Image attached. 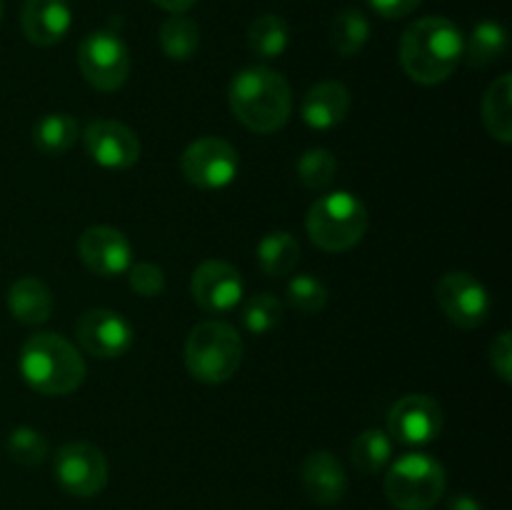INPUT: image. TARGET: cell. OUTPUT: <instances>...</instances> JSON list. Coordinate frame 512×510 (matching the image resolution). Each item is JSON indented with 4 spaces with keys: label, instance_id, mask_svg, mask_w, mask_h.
I'll return each instance as SVG.
<instances>
[{
    "label": "cell",
    "instance_id": "obj_6",
    "mask_svg": "<svg viewBox=\"0 0 512 510\" xmlns=\"http://www.w3.org/2000/svg\"><path fill=\"white\" fill-rule=\"evenodd\" d=\"M448 485L445 468L425 453L400 455L385 475V495L398 510H430Z\"/></svg>",
    "mask_w": 512,
    "mask_h": 510
},
{
    "label": "cell",
    "instance_id": "obj_30",
    "mask_svg": "<svg viewBox=\"0 0 512 510\" xmlns=\"http://www.w3.org/2000/svg\"><path fill=\"white\" fill-rule=\"evenodd\" d=\"M283 320V303L270 293H258L245 303L243 325L248 333L265 335L275 330Z\"/></svg>",
    "mask_w": 512,
    "mask_h": 510
},
{
    "label": "cell",
    "instance_id": "obj_9",
    "mask_svg": "<svg viewBox=\"0 0 512 510\" xmlns=\"http://www.w3.org/2000/svg\"><path fill=\"white\" fill-rule=\"evenodd\" d=\"M238 150L223 138H198L183 150L180 170L200 190H223L238 175Z\"/></svg>",
    "mask_w": 512,
    "mask_h": 510
},
{
    "label": "cell",
    "instance_id": "obj_4",
    "mask_svg": "<svg viewBox=\"0 0 512 510\" xmlns=\"http://www.w3.org/2000/svg\"><path fill=\"white\" fill-rule=\"evenodd\" d=\"M243 338L223 320H205L185 340V368L198 383H228L243 363Z\"/></svg>",
    "mask_w": 512,
    "mask_h": 510
},
{
    "label": "cell",
    "instance_id": "obj_35",
    "mask_svg": "<svg viewBox=\"0 0 512 510\" xmlns=\"http://www.w3.org/2000/svg\"><path fill=\"white\" fill-rule=\"evenodd\" d=\"M448 510H483V505H480L478 500L473 498V495L460 493V495H455L453 500H450Z\"/></svg>",
    "mask_w": 512,
    "mask_h": 510
},
{
    "label": "cell",
    "instance_id": "obj_8",
    "mask_svg": "<svg viewBox=\"0 0 512 510\" xmlns=\"http://www.w3.org/2000/svg\"><path fill=\"white\" fill-rule=\"evenodd\" d=\"M53 473L60 488L73 498H95L108 485V458L98 445L88 440L58 448L53 458Z\"/></svg>",
    "mask_w": 512,
    "mask_h": 510
},
{
    "label": "cell",
    "instance_id": "obj_23",
    "mask_svg": "<svg viewBox=\"0 0 512 510\" xmlns=\"http://www.w3.org/2000/svg\"><path fill=\"white\" fill-rule=\"evenodd\" d=\"M290 28L280 15L265 13L250 23L248 28V48L255 58L275 60L288 50Z\"/></svg>",
    "mask_w": 512,
    "mask_h": 510
},
{
    "label": "cell",
    "instance_id": "obj_37",
    "mask_svg": "<svg viewBox=\"0 0 512 510\" xmlns=\"http://www.w3.org/2000/svg\"><path fill=\"white\" fill-rule=\"evenodd\" d=\"M0 20H3V0H0Z\"/></svg>",
    "mask_w": 512,
    "mask_h": 510
},
{
    "label": "cell",
    "instance_id": "obj_19",
    "mask_svg": "<svg viewBox=\"0 0 512 510\" xmlns=\"http://www.w3.org/2000/svg\"><path fill=\"white\" fill-rule=\"evenodd\" d=\"M8 310L18 323L43 325L53 313V293L33 275H23L8 290Z\"/></svg>",
    "mask_w": 512,
    "mask_h": 510
},
{
    "label": "cell",
    "instance_id": "obj_15",
    "mask_svg": "<svg viewBox=\"0 0 512 510\" xmlns=\"http://www.w3.org/2000/svg\"><path fill=\"white\" fill-rule=\"evenodd\" d=\"M80 260L90 273L100 278H115L128 273L133 265V245L113 225H93L78 240Z\"/></svg>",
    "mask_w": 512,
    "mask_h": 510
},
{
    "label": "cell",
    "instance_id": "obj_26",
    "mask_svg": "<svg viewBox=\"0 0 512 510\" xmlns=\"http://www.w3.org/2000/svg\"><path fill=\"white\" fill-rule=\"evenodd\" d=\"M350 460L363 475H375L393 460V440L385 430L368 428L350 443Z\"/></svg>",
    "mask_w": 512,
    "mask_h": 510
},
{
    "label": "cell",
    "instance_id": "obj_28",
    "mask_svg": "<svg viewBox=\"0 0 512 510\" xmlns=\"http://www.w3.org/2000/svg\"><path fill=\"white\" fill-rule=\"evenodd\" d=\"M338 175V160L330 150L310 148L298 158V178L305 188L325 190Z\"/></svg>",
    "mask_w": 512,
    "mask_h": 510
},
{
    "label": "cell",
    "instance_id": "obj_32",
    "mask_svg": "<svg viewBox=\"0 0 512 510\" xmlns=\"http://www.w3.org/2000/svg\"><path fill=\"white\" fill-rule=\"evenodd\" d=\"M128 283L140 298H158L165 290V273L155 263H133L128 268Z\"/></svg>",
    "mask_w": 512,
    "mask_h": 510
},
{
    "label": "cell",
    "instance_id": "obj_27",
    "mask_svg": "<svg viewBox=\"0 0 512 510\" xmlns=\"http://www.w3.org/2000/svg\"><path fill=\"white\" fill-rule=\"evenodd\" d=\"M200 30L193 18L173 13L160 25V48L170 60H190L198 53Z\"/></svg>",
    "mask_w": 512,
    "mask_h": 510
},
{
    "label": "cell",
    "instance_id": "obj_20",
    "mask_svg": "<svg viewBox=\"0 0 512 510\" xmlns=\"http://www.w3.org/2000/svg\"><path fill=\"white\" fill-rule=\"evenodd\" d=\"M508 50V30L498 20H480L465 43L463 58L468 60L470 68L485 70L498 63Z\"/></svg>",
    "mask_w": 512,
    "mask_h": 510
},
{
    "label": "cell",
    "instance_id": "obj_31",
    "mask_svg": "<svg viewBox=\"0 0 512 510\" xmlns=\"http://www.w3.org/2000/svg\"><path fill=\"white\" fill-rule=\"evenodd\" d=\"M285 293H288V303L303 315L320 313L328 305L330 295L323 280H318L315 275H295L288 288H285Z\"/></svg>",
    "mask_w": 512,
    "mask_h": 510
},
{
    "label": "cell",
    "instance_id": "obj_29",
    "mask_svg": "<svg viewBox=\"0 0 512 510\" xmlns=\"http://www.w3.org/2000/svg\"><path fill=\"white\" fill-rule=\"evenodd\" d=\"M48 453V438H45L40 430L30 428V425H20V428H15L13 433L8 435V455L18 465H25V468L43 465Z\"/></svg>",
    "mask_w": 512,
    "mask_h": 510
},
{
    "label": "cell",
    "instance_id": "obj_22",
    "mask_svg": "<svg viewBox=\"0 0 512 510\" xmlns=\"http://www.w3.org/2000/svg\"><path fill=\"white\" fill-rule=\"evenodd\" d=\"M258 263L268 278H285L300 263V243L285 230H273L258 243Z\"/></svg>",
    "mask_w": 512,
    "mask_h": 510
},
{
    "label": "cell",
    "instance_id": "obj_16",
    "mask_svg": "<svg viewBox=\"0 0 512 510\" xmlns=\"http://www.w3.org/2000/svg\"><path fill=\"white\" fill-rule=\"evenodd\" d=\"M73 25L68 0H25L20 10V28L38 48L58 45Z\"/></svg>",
    "mask_w": 512,
    "mask_h": 510
},
{
    "label": "cell",
    "instance_id": "obj_14",
    "mask_svg": "<svg viewBox=\"0 0 512 510\" xmlns=\"http://www.w3.org/2000/svg\"><path fill=\"white\" fill-rule=\"evenodd\" d=\"M85 153L108 170L133 168L140 160V140L133 128L118 120H93L83 133Z\"/></svg>",
    "mask_w": 512,
    "mask_h": 510
},
{
    "label": "cell",
    "instance_id": "obj_2",
    "mask_svg": "<svg viewBox=\"0 0 512 510\" xmlns=\"http://www.w3.org/2000/svg\"><path fill=\"white\" fill-rule=\"evenodd\" d=\"M228 103L245 128L268 135L288 123L293 93L278 70L268 65H250L230 80Z\"/></svg>",
    "mask_w": 512,
    "mask_h": 510
},
{
    "label": "cell",
    "instance_id": "obj_24",
    "mask_svg": "<svg viewBox=\"0 0 512 510\" xmlns=\"http://www.w3.org/2000/svg\"><path fill=\"white\" fill-rule=\"evenodd\" d=\"M78 120L68 113H48L33 125V145L43 155H63L78 140Z\"/></svg>",
    "mask_w": 512,
    "mask_h": 510
},
{
    "label": "cell",
    "instance_id": "obj_5",
    "mask_svg": "<svg viewBox=\"0 0 512 510\" xmlns=\"http://www.w3.org/2000/svg\"><path fill=\"white\" fill-rule=\"evenodd\" d=\"M368 208L348 190L325 193L310 205L305 230L313 245L325 253H345L363 240L368 230Z\"/></svg>",
    "mask_w": 512,
    "mask_h": 510
},
{
    "label": "cell",
    "instance_id": "obj_25",
    "mask_svg": "<svg viewBox=\"0 0 512 510\" xmlns=\"http://www.w3.org/2000/svg\"><path fill=\"white\" fill-rule=\"evenodd\" d=\"M370 38V20L363 10L343 8L330 25V45L343 58H353Z\"/></svg>",
    "mask_w": 512,
    "mask_h": 510
},
{
    "label": "cell",
    "instance_id": "obj_17",
    "mask_svg": "<svg viewBox=\"0 0 512 510\" xmlns=\"http://www.w3.org/2000/svg\"><path fill=\"white\" fill-rule=\"evenodd\" d=\"M300 483L305 495L318 505H335L348 490V473L343 463L328 450L310 453L300 468Z\"/></svg>",
    "mask_w": 512,
    "mask_h": 510
},
{
    "label": "cell",
    "instance_id": "obj_11",
    "mask_svg": "<svg viewBox=\"0 0 512 510\" xmlns=\"http://www.w3.org/2000/svg\"><path fill=\"white\" fill-rule=\"evenodd\" d=\"M443 430V408L435 398L413 393L400 398L388 415V430L393 443L400 445H428Z\"/></svg>",
    "mask_w": 512,
    "mask_h": 510
},
{
    "label": "cell",
    "instance_id": "obj_13",
    "mask_svg": "<svg viewBox=\"0 0 512 510\" xmlns=\"http://www.w3.org/2000/svg\"><path fill=\"white\" fill-rule=\"evenodd\" d=\"M190 295L205 313H230L245 295L243 275L225 260H205L193 270Z\"/></svg>",
    "mask_w": 512,
    "mask_h": 510
},
{
    "label": "cell",
    "instance_id": "obj_10",
    "mask_svg": "<svg viewBox=\"0 0 512 510\" xmlns=\"http://www.w3.org/2000/svg\"><path fill=\"white\" fill-rule=\"evenodd\" d=\"M440 310L453 325L463 330L480 328L490 315V293L473 273L450 270L435 285Z\"/></svg>",
    "mask_w": 512,
    "mask_h": 510
},
{
    "label": "cell",
    "instance_id": "obj_7",
    "mask_svg": "<svg viewBox=\"0 0 512 510\" xmlns=\"http://www.w3.org/2000/svg\"><path fill=\"white\" fill-rule=\"evenodd\" d=\"M78 65L95 90L113 93L123 88L130 75V50L113 30H95L80 43Z\"/></svg>",
    "mask_w": 512,
    "mask_h": 510
},
{
    "label": "cell",
    "instance_id": "obj_1",
    "mask_svg": "<svg viewBox=\"0 0 512 510\" xmlns=\"http://www.w3.org/2000/svg\"><path fill=\"white\" fill-rule=\"evenodd\" d=\"M465 38L458 25L440 15L420 18L400 38V65L420 85H438L463 60Z\"/></svg>",
    "mask_w": 512,
    "mask_h": 510
},
{
    "label": "cell",
    "instance_id": "obj_36",
    "mask_svg": "<svg viewBox=\"0 0 512 510\" xmlns=\"http://www.w3.org/2000/svg\"><path fill=\"white\" fill-rule=\"evenodd\" d=\"M155 5H160L163 10H168V13H185V10L193 8L198 0H153Z\"/></svg>",
    "mask_w": 512,
    "mask_h": 510
},
{
    "label": "cell",
    "instance_id": "obj_3",
    "mask_svg": "<svg viewBox=\"0 0 512 510\" xmlns=\"http://www.w3.org/2000/svg\"><path fill=\"white\" fill-rule=\"evenodd\" d=\"M18 368L28 388L40 395H68L83 385L85 360L60 333H35L20 348Z\"/></svg>",
    "mask_w": 512,
    "mask_h": 510
},
{
    "label": "cell",
    "instance_id": "obj_21",
    "mask_svg": "<svg viewBox=\"0 0 512 510\" xmlns=\"http://www.w3.org/2000/svg\"><path fill=\"white\" fill-rule=\"evenodd\" d=\"M483 123L503 145L512 143V75H500L483 98Z\"/></svg>",
    "mask_w": 512,
    "mask_h": 510
},
{
    "label": "cell",
    "instance_id": "obj_12",
    "mask_svg": "<svg viewBox=\"0 0 512 510\" xmlns=\"http://www.w3.org/2000/svg\"><path fill=\"white\" fill-rule=\"evenodd\" d=\"M78 343L98 360H113L133 348V325L120 313L108 308H90L75 323Z\"/></svg>",
    "mask_w": 512,
    "mask_h": 510
},
{
    "label": "cell",
    "instance_id": "obj_33",
    "mask_svg": "<svg viewBox=\"0 0 512 510\" xmlns=\"http://www.w3.org/2000/svg\"><path fill=\"white\" fill-rule=\"evenodd\" d=\"M490 365L503 383H512V333L503 330L490 345Z\"/></svg>",
    "mask_w": 512,
    "mask_h": 510
},
{
    "label": "cell",
    "instance_id": "obj_18",
    "mask_svg": "<svg viewBox=\"0 0 512 510\" xmlns=\"http://www.w3.org/2000/svg\"><path fill=\"white\" fill-rule=\"evenodd\" d=\"M350 90L338 80H323L305 93L303 123L313 130H330L343 123L350 113Z\"/></svg>",
    "mask_w": 512,
    "mask_h": 510
},
{
    "label": "cell",
    "instance_id": "obj_34",
    "mask_svg": "<svg viewBox=\"0 0 512 510\" xmlns=\"http://www.w3.org/2000/svg\"><path fill=\"white\" fill-rule=\"evenodd\" d=\"M368 3L373 5V10L380 15V18L398 20L413 13L423 0H368Z\"/></svg>",
    "mask_w": 512,
    "mask_h": 510
}]
</instances>
